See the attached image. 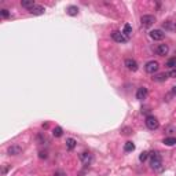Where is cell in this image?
I'll return each mask as SVG.
<instances>
[{
	"label": "cell",
	"mask_w": 176,
	"mask_h": 176,
	"mask_svg": "<svg viewBox=\"0 0 176 176\" xmlns=\"http://www.w3.org/2000/svg\"><path fill=\"white\" fill-rule=\"evenodd\" d=\"M150 165L154 171H161L162 169V158L157 151L150 153Z\"/></svg>",
	"instance_id": "obj_1"
},
{
	"label": "cell",
	"mask_w": 176,
	"mask_h": 176,
	"mask_svg": "<svg viewBox=\"0 0 176 176\" xmlns=\"http://www.w3.org/2000/svg\"><path fill=\"white\" fill-rule=\"evenodd\" d=\"M144 122H146V127H147L150 131H155L160 128V121H158L157 117H154V116H147Z\"/></svg>",
	"instance_id": "obj_2"
},
{
	"label": "cell",
	"mask_w": 176,
	"mask_h": 176,
	"mask_svg": "<svg viewBox=\"0 0 176 176\" xmlns=\"http://www.w3.org/2000/svg\"><path fill=\"white\" fill-rule=\"evenodd\" d=\"M155 22V17L154 15H143L140 18V25L142 28H150L151 25H154Z\"/></svg>",
	"instance_id": "obj_3"
},
{
	"label": "cell",
	"mask_w": 176,
	"mask_h": 176,
	"mask_svg": "<svg viewBox=\"0 0 176 176\" xmlns=\"http://www.w3.org/2000/svg\"><path fill=\"white\" fill-rule=\"evenodd\" d=\"M158 68H160V65H158L157 61H150L144 65V70H146L147 73H150V74H154V73L158 70Z\"/></svg>",
	"instance_id": "obj_4"
},
{
	"label": "cell",
	"mask_w": 176,
	"mask_h": 176,
	"mask_svg": "<svg viewBox=\"0 0 176 176\" xmlns=\"http://www.w3.org/2000/svg\"><path fill=\"white\" fill-rule=\"evenodd\" d=\"M111 39L114 40V41H117V43H121V44L128 41V37H125L124 36V33L119 32V30H114V32L111 33Z\"/></svg>",
	"instance_id": "obj_5"
},
{
	"label": "cell",
	"mask_w": 176,
	"mask_h": 176,
	"mask_svg": "<svg viewBox=\"0 0 176 176\" xmlns=\"http://www.w3.org/2000/svg\"><path fill=\"white\" fill-rule=\"evenodd\" d=\"M124 65H125L127 69L131 70V72H136L138 70V62L135 61V59H132V58H127L125 62H124Z\"/></svg>",
	"instance_id": "obj_6"
},
{
	"label": "cell",
	"mask_w": 176,
	"mask_h": 176,
	"mask_svg": "<svg viewBox=\"0 0 176 176\" xmlns=\"http://www.w3.org/2000/svg\"><path fill=\"white\" fill-rule=\"evenodd\" d=\"M154 51H155V54L160 55V57H165L169 51V47L166 46V44H158L154 48Z\"/></svg>",
	"instance_id": "obj_7"
},
{
	"label": "cell",
	"mask_w": 176,
	"mask_h": 176,
	"mask_svg": "<svg viewBox=\"0 0 176 176\" xmlns=\"http://www.w3.org/2000/svg\"><path fill=\"white\" fill-rule=\"evenodd\" d=\"M147 94H149V91H147L146 87H140V88H138V91H136V99L138 101H143V99L147 98Z\"/></svg>",
	"instance_id": "obj_8"
},
{
	"label": "cell",
	"mask_w": 176,
	"mask_h": 176,
	"mask_svg": "<svg viewBox=\"0 0 176 176\" xmlns=\"http://www.w3.org/2000/svg\"><path fill=\"white\" fill-rule=\"evenodd\" d=\"M164 32L162 30H160V29H154V30H151L150 32V37L153 40H162L164 39Z\"/></svg>",
	"instance_id": "obj_9"
},
{
	"label": "cell",
	"mask_w": 176,
	"mask_h": 176,
	"mask_svg": "<svg viewBox=\"0 0 176 176\" xmlns=\"http://www.w3.org/2000/svg\"><path fill=\"white\" fill-rule=\"evenodd\" d=\"M80 160H81V162H83L84 165H90L91 161H92V155H91L90 153L84 151V153H81V154H80Z\"/></svg>",
	"instance_id": "obj_10"
},
{
	"label": "cell",
	"mask_w": 176,
	"mask_h": 176,
	"mask_svg": "<svg viewBox=\"0 0 176 176\" xmlns=\"http://www.w3.org/2000/svg\"><path fill=\"white\" fill-rule=\"evenodd\" d=\"M44 11H46V8H44L43 6L36 4V6H35L32 10L29 11V13H30V14H33V15H41V14H44Z\"/></svg>",
	"instance_id": "obj_11"
},
{
	"label": "cell",
	"mask_w": 176,
	"mask_h": 176,
	"mask_svg": "<svg viewBox=\"0 0 176 176\" xmlns=\"http://www.w3.org/2000/svg\"><path fill=\"white\" fill-rule=\"evenodd\" d=\"M7 151H8V155H17V154H19V153L22 151V149L19 147L18 144H13V146L8 147Z\"/></svg>",
	"instance_id": "obj_12"
},
{
	"label": "cell",
	"mask_w": 176,
	"mask_h": 176,
	"mask_svg": "<svg viewBox=\"0 0 176 176\" xmlns=\"http://www.w3.org/2000/svg\"><path fill=\"white\" fill-rule=\"evenodd\" d=\"M21 6H22L24 8H28V10L30 11L33 7H35V6H36V4H35V1H33V0H22V1H21Z\"/></svg>",
	"instance_id": "obj_13"
},
{
	"label": "cell",
	"mask_w": 176,
	"mask_h": 176,
	"mask_svg": "<svg viewBox=\"0 0 176 176\" xmlns=\"http://www.w3.org/2000/svg\"><path fill=\"white\" fill-rule=\"evenodd\" d=\"M168 79V74L166 73H160V74H155L153 76V81H158V83H162Z\"/></svg>",
	"instance_id": "obj_14"
},
{
	"label": "cell",
	"mask_w": 176,
	"mask_h": 176,
	"mask_svg": "<svg viewBox=\"0 0 176 176\" xmlns=\"http://www.w3.org/2000/svg\"><path fill=\"white\" fill-rule=\"evenodd\" d=\"M162 26H164V29H165V30H171V32H172V30H176V24H173L172 21L164 22V24H162Z\"/></svg>",
	"instance_id": "obj_15"
},
{
	"label": "cell",
	"mask_w": 176,
	"mask_h": 176,
	"mask_svg": "<svg viewBox=\"0 0 176 176\" xmlns=\"http://www.w3.org/2000/svg\"><path fill=\"white\" fill-rule=\"evenodd\" d=\"M76 144H77V142L73 138H68L66 139V147H68V150H73L76 147Z\"/></svg>",
	"instance_id": "obj_16"
},
{
	"label": "cell",
	"mask_w": 176,
	"mask_h": 176,
	"mask_svg": "<svg viewBox=\"0 0 176 176\" xmlns=\"http://www.w3.org/2000/svg\"><path fill=\"white\" fill-rule=\"evenodd\" d=\"M66 13H68L70 17H74V15L79 14V8L76 7V6H69L68 10H66Z\"/></svg>",
	"instance_id": "obj_17"
},
{
	"label": "cell",
	"mask_w": 176,
	"mask_h": 176,
	"mask_svg": "<svg viewBox=\"0 0 176 176\" xmlns=\"http://www.w3.org/2000/svg\"><path fill=\"white\" fill-rule=\"evenodd\" d=\"M122 33H124V36L125 37H130L131 35H132V26H131L130 24H125V25H124V30H122Z\"/></svg>",
	"instance_id": "obj_18"
},
{
	"label": "cell",
	"mask_w": 176,
	"mask_h": 176,
	"mask_svg": "<svg viewBox=\"0 0 176 176\" xmlns=\"http://www.w3.org/2000/svg\"><path fill=\"white\" fill-rule=\"evenodd\" d=\"M135 150V144L132 143V142H127L125 144H124V151L125 153H131V151Z\"/></svg>",
	"instance_id": "obj_19"
},
{
	"label": "cell",
	"mask_w": 176,
	"mask_h": 176,
	"mask_svg": "<svg viewBox=\"0 0 176 176\" xmlns=\"http://www.w3.org/2000/svg\"><path fill=\"white\" fill-rule=\"evenodd\" d=\"M162 143L166 144V146H173V144H176V138H173V136L165 138V139L162 140Z\"/></svg>",
	"instance_id": "obj_20"
},
{
	"label": "cell",
	"mask_w": 176,
	"mask_h": 176,
	"mask_svg": "<svg viewBox=\"0 0 176 176\" xmlns=\"http://www.w3.org/2000/svg\"><path fill=\"white\" fill-rule=\"evenodd\" d=\"M62 133H63V131H62L61 127H55L54 130H52V135H54L55 138H61Z\"/></svg>",
	"instance_id": "obj_21"
},
{
	"label": "cell",
	"mask_w": 176,
	"mask_h": 176,
	"mask_svg": "<svg viewBox=\"0 0 176 176\" xmlns=\"http://www.w3.org/2000/svg\"><path fill=\"white\" fill-rule=\"evenodd\" d=\"M166 66H168L169 69H175L176 68V57L168 59V62H166Z\"/></svg>",
	"instance_id": "obj_22"
},
{
	"label": "cell",
	"mask_w": 176,
	"mask_h": 176,
	"mask_svg": "<svg viewBox=\"0 0 176 176\" xmlns=\"http://www.w3.org/2000/svg\"><path fill=\"white\" fill-rule=\"evenodd\" d=\"M149 157H150V153H147V151H143V153L139 155V161H140V162H144Z\"/></svg>",
	"instance_id": "obj_23"
},
{
	"label": "cell",
	"mask_w": 176,
	"mask_h": 176,
	"mask_svg": "<svg viewBox=\"0 0 176 176\" xmlns=\"http://www.w3.org/2000/svg\"><path fill=\"white\" fill-rule=\"evenodd\" d=\"M0 14H1V17H3V18H8V17H10V13H8V10H6V8L0 10Z\"/></svg>",
	"instance_id": "obj_24"
},
{
	"label": "cell",
	"mask_w": 176,
	"mask_h": 176,
	"mask_svg": "<svg viewBox=\"0 0 176 176\" xmlns=\"http://www.w3.org/2000/svg\"><path fill=\"white\" fill-rule=\"evenodd\" d=\"M54 176H66V173L63 171H57V172H54Z\"/></svg>",
	"instance_id": "obj_25"
},
{
	"label": "cell",
	"mask_w": 176,
	"mask_h": 176,
	"mask_svg": "<svg viewBox=\"0 0 176 176\" xmlns=\"http://www.w3.org/2000/svg\"><path fill=\"white\" fill-rule=\"evenodd\" d=\"M168 76H171V77L176 79V69H172V70H171V72L168 73Z\"/></svg>",
	"instance_id": "obj_26"
},
{
	"label": "cell",
	"mask_w": 176,
	"mask_h": 176,
	"mask_svg": "<svg viewBox=\"0 0 176 176\" xmlns=\"http://www.w3.org/2000/svg\"><path fill=\"white\" fill-rule=\"evenodd\" d=\"M40 158H47V153L46 151H40V155H39Z\"/></svg>",
	"instance_id": "obj_27"
},
{
	"label": "cell",
	"mask_w": 176,
	"mask_h": 176,
	"mask_svg": "<svg viewBox=\"0 0 176 176\" xmlns=\"http://www.w3.org/2000/svg\"><path fill=\"white\" fill-rule=\"evenodd\" d=\"M172 92H173V94H176V87H173V88H172Z\"/></svg>",
	"instance_id": "obj_28"
}]
</instances>
